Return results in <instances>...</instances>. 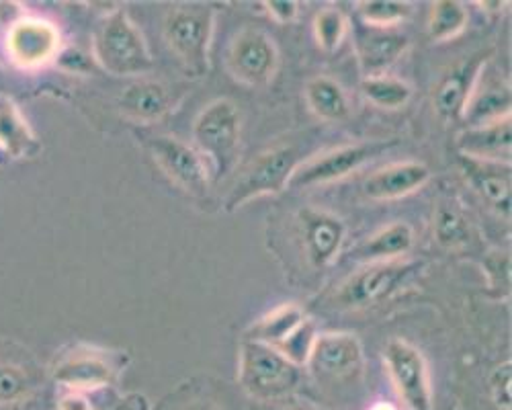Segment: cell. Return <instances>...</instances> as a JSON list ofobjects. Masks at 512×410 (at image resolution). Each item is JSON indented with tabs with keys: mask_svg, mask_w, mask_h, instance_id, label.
Here are the masks:
<instances>
[{
	"mask_svg": "<svg viewBox=\"0 0 512 410\" xmlns=\"http://www.w3.org/2000/svg\"><path fill=\"white\" fill-rule=\"evenodd\" d=\"M93 54L105 72L121 78H142L154 68L144 33L121 7L101 17L93 37Z\"/></svg>",
	"mask_w": 512,
	"mask_h": 410,
	"instance_id": "cell-1",
	"label": "cell"
},
{
	"mask_svg": "<svg viewBox=\"0 0 512 410\" xmlns=\"http://www.w3.org/2000/svg\"><path fill=\"white\" fill-rule=\"evenodd\" d=\"M193 144L211 167V179L230 175L242 152V113L236 103L220 97L203 107L193 121Z\"/></svg>",
	"mask_w": 512,
	"mask_h": 410,
	"instance_id": "cell-2",
	"label": "cell"
},
{
	"mask_svg": "<svg viewBox=\"0 0 512 410\" xmlns=\"http://www.w3.org/2000/svg\"><path fill=\"white\" fill-rule=\"evenodd\" d=\"M213 29L216 9L211 5H175L162 17V35L170 54L193 78L209 72Z\"/></svg>",
	"mask_w": 512,
	"mask_h": 410,
	"instance_id": "cell-3",
	"label": "cell"
},
{
	"mask_svg": "<svg viewBox=\"0 0 512 410\" xmlns=\"http://www.w3.org/2000/svg\"><path fill=\"white\" fill-rule=\"evenodd\" d=\"M304 372L271 345L244 339L240 347L238 382L242 390L259 402H275L297 390Z\"/></svg>",
	"mask_w": 512,
	"mask_h": 410,
	"instance_id": "cell-4",
	"label": "cell"
},
{
	"mask_svg": "<svg viewBox=\"0 0 512 410\" xmlns=\"http://www.w3.org/2000/svg\"><path fill=\"white\" fill-rule=\"evenodd\" d=\"M300 164V148L289 144L261 152L242 171V175L226 195L224 210L232 214L240 210L242 205L254 201L256 197L283 193L289 187L291 177Z\"/></svg>",
	"mask_w": 512,
	"mask_h": 410,
	"instance_id": "cell-5",
	"label": "cell"
},
{
	"mask_svg": "<svg viewBox=\"0 0 512 410\" xmlns=\"http://www.w3.org/2000/svg\"><path fill=\"white\" fill-rule=\"evenodd\" d=\"M420 271V261H390L371 263L355 271L332 296L340 310H363L394 296Z\"/></svg>",
	"mask_w": 512,
	"mask_h": 410,
	"instance_id": "cell-6",
	"label": "cell"
},
{
	"mask_svg": "<svg viewBox=\"0 0 512 410\" xmlns=\"http://www.w3.org/2000/svg\"><path fill=\"white\" fill-rule=\"evenodd\" d=\"M396 140H367L347 146H338L322 152L306 162H302L291 177L289 187H320L336 181H343L349 175L363 169L365 164L386 150H390Z\"/></svg>",
	"mask_w": 512,
	"mask_h": 410,
	"instance_id": "cell-7",
	"label": "cell"
},
{
	"mask_svg": "<svg viewBox=\"0 0 512 410\" xmlns=\"http://www.w3.org/2000/svg\"><path fill=\"white\" fill-rule=\"evenodd\" d=\"M226 64L228 72L240 85L265 89L279 70V48L267 31L244 27L230 41Z\"/></svg>",
	"mask_w": 512,
	"mask_h": 410,
	"instance_id": "cell-8",
	"label": "cell"
},
{
	"mask_svg": "<svg viewBox=\"0 0 512 410\" xmlns=\"http://www.w3.org/2000/svg\"><path fill=\"white\" fill-rule=\"evenodd\" d=\"M130 363L125 355L97 347H76L62 355L52 367V380L62 390L91 392L111 386L121 369Z\"/></svg>",
	"mask_w": 512,
	"mask_h": 410,
	"instance_id": "cell-9",
	"label": "cell"
},
{
	"mask_svg": "<svg viewBox=\"0 0 512 410\" xmlns=\"http://www.w3.org/2000/svg\"><path fill=\"white\" fill-rule=\"evenodd\" d=\"M62 50L60 29L44 17L23 15L13 19L5 35V52L13 66L37 70L52 64Z\"/></svg>",
	"mask_w": 512,
	"mask_h": 410,
	"instance_id": "cell-10",
	"label": "cell"
},
{
	"mask_svg": "<svg viewBox=\"0 0 512 410\" xmlns=\"http://www.w3.org/2000/svg\"><path fill=\"white\" fill-rule=\"evenodd\" d=\"M388 376L408 410H433V388L424 355L406 339H390L383 351Z\"/></svg>",
	"mask_w": 512,
	"mask_h": 410,
	"instance_id": "cell-11",
	"label": "cell"
},
{
	"mask_svg": "<svg viewBox=\"0 0 512 410\" xmlns=\"http://www.w3.org/2000/svg\"><path fill=\"white\" fill-rule=\"evenodd\" d=\"M148 148L154 162L170 181L193 199H207L211 173L207 162L193 146L173 136H154L148 140Z\"/></svg>",
	"mask_w": 512,
	"mask_h": 410,
	"instance_id": "cell-12",
	"label": "cell"
},
{
	"mask_svg": "<svg viewBox=\"0 0 512 410\" xmlns=\"http://www.w3.org/2000/svg\"><path fill=\"white\" fill-rule=\"evenodd\" d=\"M310 374L328 384H345L361 378L365 367L363 345L353 333L318 335L308 357Z\"/></svg>",
	"mask_w": 512,
	"mask_h": 410,
	"instance_id": "cell-13",
	"label": "cell"
},
{
	"mask_svg": "<svg viewBox=\"0 0 512 410\" xmlns=\"http://www.w3.org/2000/svg\"><path fill=\"white\" fill-rule=\"evenodd\" d=\"M492 56V50L482 48L474 54H469L461 60H457L439 80V85L433 95V107L437 115L449 123L461 121L465 115V109L472 101L484 68Z\"/></svg>",
	"mask_w": 512,
	"mask_h": 410,
	"instance_id": "cell-14",
	"label": "cell"
},
{
	"mask_svg": "<svg viewBox=\"0 0 512 410\" xmlns=\"http://www.w3.org/2000/svg\"><path fill=\"white\" fill-rule=\"evenodd\" d=\"M41 386V369L17 341L0 337V408L27 402Z\"/></svg>",
	"mask_w": 512,
	"mask_h": 410,
	"instance_id": "cell-15",
	"label": "cell"
},
{
	"mask_svg": "<svg viewBox=\"0 0 512 410\" xmlns=\"http://www.w3.org/2000/svg\"><path fill=\"white\" fill-rule=\"evenodd\" d=\"M297 226H300L302 244L310 265L320 271L330 267L345 244V222L320 208H302L297 212Z\"/></svg>",
	"mask_w": 512,
	"mask_h": 410,
	"instance_id": "cell-16",
	"label": "cell"
},
{
	"mask_svg": "<svg viewBox=\"0 0 512 410\" xmlns=\"http://www.w3.org/2000/svg\"><path fill=\"white\" fill-rule=\"evenodd\" d=\"M461 175L472 185L478 197L500 216L510 218V162L478 160L457 154Z\"/></svg>",
	"mask_w": 512,
	"mask_h": 410,
	"instance_id": "cell-17",
	"label": "cell"
},
{
	"mask_svg": "<svg viewBox=\"0 0 512 410\" xmlns=\"http://www.w3.org/2000/svg\"><path fill=\"white\" fill-rule=\"evenodd\" d=\"M431 181V169L418 160H402L381 167L363 183L365 197L373 201H396L422 189Z\"/></svg>",
	"mask_w": 512,
	"mask_h": 410,
	"instance_id": "cell-18",
	"label": "cell"
},
{
	"mask_svg": "<svg viewBox=\"0 0 512 410\" xmlns=\"http://www.w3.org/2000/svg\"><path fill=\"white\" fill-rule=\"evenodd\" d=\"M410 39L398 29L367 27L355 35L357 62L363 76L388 74V70L406 54Z\"/></svg>",
	"mask_w": 512,
	"mask_h": 410,
	"instance_id": "cell-19",
	"label": "cell"
},
{
	"mask_svg": "<svg viewBox=\"0 0 512 410\" xmlns=\"http://www.w3.org/2000/svg\"><path fill=\"white\" fill-rule=\"evenodd\" d=\"M175 95L164 82L152 78H138L127 85L119 97L117 107L121 115L140 123H156L175 109Z\"/></svg>",
	"mask_w": 512,
	"mask_h": 410,
	"instance_id": "cell-20",
	"label": "cell"
},
{
	"mask_svg": "<svg viewBox=\"0 0 512 410\" xmlns=\"http://www.w3.org/2000/svg\"><path fill=\"white\" fill-rule=\"evenodd\" d=\"M512 126L510 117L484 123V126L467 128L457 138V154L492 160V162H510V146H512Z\"/></svg>",
	"mask_w": 512,
	"mask_h": 410,
	"instance_id": "cell-21",
	"label": "cell"
},
{
	"mask_svg": "<svg viewBox=\"0 0 512 410\" xmlns=\"http://www.w3.org/2000/svg\"><path fill=\"white\" fill-rule=\"evenodd\" d=\"M414 246V230L406 222H392L365 238L357 249L351 251V259L361 265L390 263L406 257Z\"/></svg>",
	"mask_w": 512,
	"mask_h": 410,
	"instance_id": "cell-22",
	"label": "cell"
},
{
	"mask_svg": "<svg viewBox=\"0 0 512 410\" xmlns=\"http://www.w3.org/2000/svg\"><path fill=\"white\" fill-rule=\"evenodd\" d=\"M39 150L41 144L19 105L11 97L0 95V152L7 160H25L37 156Z\"/></svg>",
	"mask_w": 512,
	"mask_h": 410,
	"instance_id": "cell-23",
	"label": "cell"
},
{
	"mask_svg": "<svg viewBox=\"0 0 512 410\" xmlns=\"http://www.w3.org/2000/svg\"><path fill=\"white\" fill-rule=\"evenodd\" d=\"M306 320H308V314L304 312L302 306L287 302L269 310L263 318L256 320L248 328L244 339L259 341V343L271 345L273 349H279Z\"/></svg>",
	"mask_w": 512,
	"mask_h": 410,
	"instance_id": "cell-24",
	"label": "cell"
},
{
	"mask_svg": "<svg viewBox=\"0 0 512 410\" xmlns=\"http://www.w3.org/2000/svg\"><path fill=\"white\" fill-rule=\"evenodd\" d=\"M308 109L322 121L340 123L351 117V101L347 91L330 76H314L306 85Z\"/></svg>",
	"mask_w": 512,
	"mask_h": 410,
	"instance_id": "cell-25",
	"label": "cell"
},
{
	"mask_svg": "<svg viewBox=\"0 0 512 410\" xmlns=\"http://www.w3.org/2000/svg\"><path fill=\"white\" fill-rule=\"evenodd\" d=\"M435 238L443 249H463L474 238V226L453 195H443L437 203Z\"/></svg>",
	"mask_w": 512,
	"mask_h": 410,
	"instance_id": "cell-26",
	"label": "cell"
},
{
	"mask_svg": "<svg viewBox=\"0 0 512 410\" xmlns=\"http://www.w3.org/2000/svg\"><path fill=\"white\" fill-rule=\"evenodd\" d=\"M504 117H510V87L506 82L490 85V87L478 85L463 115L467 128L484 126V123H492Z\"/></svg>",
	"mask_w": 512,
	"mask_h": 410,
	"instance_id": "cell-27",
	"label": "cell"
},
{
	"mask_svg": "<svg viewBox=\"0 0 512 410\" xmlns=\"http://www.w3.org/2000/svg\"><path fill=\"white\" fill-rule=\"evenodd\" d=\"M361 93L371 105L388 111L402 109L412 99V87L408 82L390 72L379 76H363Z\"/></svg>",
	"mask_w": 512,
	"mask_h": 410,
	"instance_id": "cell-28",
	"label": "cell"
},
{
	"mask_svg": "<svg viewBox=\"0 0 512 410\" xmlns=\"http://www.w3.org/2000/svg\"><path fill=\"white\" fill-rule=\"evenodd\" d=\"M469 23V13L463 3H455V0H439L431 7L429 21H426V33L435 41V44H443L457 35L463 33V29Z\"/></svg>",
	"mask_w": 512,
	"mask_h": 410,
	"instance_id": "cell-29",
	"label": "cell"
},
{
	"mask_svg": "<svg viewBox=\"0 0 512 410\" xmlns=\"http://www.w3.org/2000/svg\"><path fill=\"white\" fill-rule=\"evenodd\" d=\"M312 31H314L316 44L324 52H336L347 39L349 17L338 7L320 9L312 21Z\"/></svg>",
	"mask_w": 512,
	"mask_h": 410,
	"instance_id": "cell-30",
	"label": "cell"
},
{
	"mask_svg": "<svg viewBox=\"0 0 512 410\" xmlns=\"http://www.w3.org/2000/svg\"><path fill=\"white\" fill-rule=\"evenodd\" d=\"M357 11L367 27L375 29H396L412 15L410 3H396V0H381V3H359Z\"/></svg>",
	"mask_w": 512,
	"mask_h": 410,
	"instance_id": "cell-31",
	"label": "cell"
},
{
	"mask_svg": "<svg viewBox=\"0 0 512 410\" xmlns=\"http://www.w3.org/2000/svg\"><path fill=\"white\" fill-rule=\"evenodd\" d=\"M488 390H490L494 404L500 410H510V404H512V365H510V361H502L500 365H496L492 369L490 378H488Z\"/></svg>",
	"mask_w": 512,
	"mask_h": 410,
	"instance_id": "cell-32",
	"label": "cell"
},
{
	"mask_svg": "<svg viewBox=\"0 0 512 410\" xmlns=\"http://www.w3.org/2000/svg\"><path fill=\"white\" fill-rule=\"evenodd\" d=\"M486 269L492 285H498L500 290H508V279H510V259L504 253H492L486 257Z\"/></svg>",
	"mask_w": 512,
	"mask_h": 410,
	"instance_id": "cell-33",
	"label": "cell"
},
{
	"mask_svg": "<svg viewBox=\"0 0 512 410\" xmlns=\"http://www.w3.org/2000/svg\"><path fill=\"white\" fill-rule=\"evenodd\" d=\"M263 9L273 21L283 25L293 23L297 17H300V5L289 3V0H273V3H265Z\"/></svg>",
	"mask_w": 512,
	"mask_h": 410,
	"instance_id": "cell-34",
	"label": "cell"
},
{
	"mask_svg": "<svg viewBox=\"0 0 512 410\" xmlns=\"http://www.w3.org/2000/svg\"><path fill=\"white\" fill-rule=\"evenodd\" d=\"M56 406L58 410H95V404L87 396V392H76V390H64L58 396Z\"/></svg>",
	"mask_w": 512,
	"mask_h": 410,
	"instance_id": "cell-35",
	"label": "cell"
},
{
	"mask_svg": "<svg viewBox=\"0 0 512 410\" xmlns=\"http://www.w3.org/2000/svg\"><path fill=\"white\" fill-rule=\"evenodd\" d=\"M113 410H150V402L142 394H130L123 398Z\"/></svg>",
	"mask_w": 512,
	"mask_h": 410,
	"instance_id": "cell-36",
	"label": "cell"
},
{
	"mask_svg": "<svg viewBox=\"0 0 512 410\" xmlns=\"http://www.w3.org/2000/svg\"><path fill=\"white\" fill-rule=\"evenodd\" d=\"M177 410H224L218 402L213 400H205V398H195V400H189L185 402L183 406H179Z\"/></svg>",
	"mask_w": 512,
	"mask_h": 410,
	"instance_id": "cell-37",
	"label": "cell"
},
{
	"mask_svg": "<svg viewBox=\"0 0 512 410\" xmlns=\"http://www.w3.org/2000/svg\"><path fill=\"white\" fill-rule=\"evenodd\" d=\"M371 410H398L392 402H377L375 406H371Z\"/></svg>",
	"mask_w": 512,
	"mask_h": 410,
	"instance_id": "cell-38",
	"label": "cell"
},
{
	"mask_svg": "<svg viewBox=\"0 0 512 410\" xmlns=\"http://www.w3.org/2000/svg\"><path fill=\"white\" fill-rule=\"evenodd\" d=\"M9 160H7V156L3 154V152H0V167H5V164H7Z\"/></svg>",
	"mask_w": 512,
	"mask_h": 410,
	"instance_id": "cell-39",
	"label": "cell"
}]
</instances>
